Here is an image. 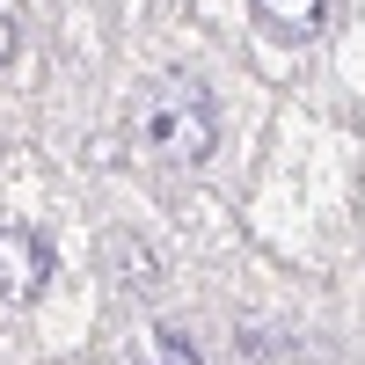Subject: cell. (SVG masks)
<instances>
[{
  "mask_svg": "<svg viewBox=\"0 0 365 365\" xmlns=\"http://www.w3.org/2000/svg\"><path fill=\"white\" fill-rule=\"evenodd\" d=\"M139 139L154 146L168 168H197L212 146H220V117H212L205 81H190V73L161 81V88H154V103H146V117H139Z\"/></svg>",
  "mask_w": 365,
  "mask_h": 365,
  "instance_id": "6da1fadb",
  "label": "cell"
},
{
  "mask_svg": "<svg viewBox=\"0 0 365 365\" xmlns=\"http://www.w3.org/2000/svg\"><path fill=\"white\" fill-rule=\"evenodd\" d=\"M44 278H51L44 241L29 227H0V299H8V307H29V299L44 292Z\"/></svg>",
  "mask_w": 365,
  "mask_h": 365,
  "instance_id": "7a4b0ae2",
  "label": "cell"
},
{
  "mask_svg": "<svg viewBox=\"0 0 365 365\" xmlns=\"http://www.w3.org/2000/svg\"><path fill=\"white\" fill-rule=\"evenodd\" d=\"M103 278L117 285V292H154L161 285V256H154V241H139L132 227H117V234H103Z\"/></svg>",
  "mask_w": 365,
  "mask_h": 365,
  "instance_id": "3957f363",
  "label": "cell"
},
{
  "mask_svg": "<svg viewBox=\"0 0 365 365\" xmlns=\"http://www.w3.org/2000/svg\"><path fill=\"white\" fill-rule=\"evenodd\" d=\"M256 22L285 44H307L329 29V0H256Z\"/></svg>",
  "mask_w": 365,
  "mask_h": 365,
  "instance_id": "277c9868",
  "label": "cell"
},
{
  "mask_svg": "<svg viewBox=\"0 0 365 365\" xmlns=\"http://www.w3.org/2000/svg\"><path fill=\"white\" fill-rule=\"evenodd\" d=\"M8 58H15V15L0 8V66H8Z\"/></svg>",
  "mask_w": 365,
  "mask_h": 365,
  "instance_id": "5b68a950",
  "label": "cell"
}]
</instances>
